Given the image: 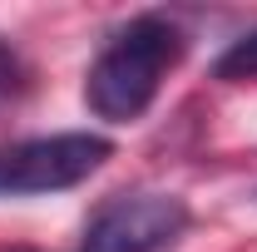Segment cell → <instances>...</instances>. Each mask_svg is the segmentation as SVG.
<instances>
[{
	"label": "cell",
	"mask_w": 257,
	"mask_h": 252,
	"mask_svg": "<svg viewBox=\"0 0 257 252\" xmlns=\"http://www.w3.org/2000/svg\"><path fill=\"white\" fill-rule=\"evenodd\" d=\"M183 55V35L163 15H139L114 35L84 79V104L109 124H134L159 99L168 69Z\"/></svg>",
	"instance_id": "cell-1"
},
{
	"label": "cell",
	"mask_w": 257,
	"mask_h": 252,
	"mask_svg": "<svg viewBox=\"0 0 257 252\" xmlns=\"http://www.w3.org/2000/svg\"><path fill=\"white\" fill-rule=\"evenodd\" d=\"M114 154L104 134H45V139H25L0 149V193H60L84 183L89 173L104 168V158Z\"/></svg>",
	"instance_id": "cell-2"
},
{
	"label": "cell",
	"mask_w": 257,
	"mask_h": 252,
	"mask_svg": "<svg viewBox=\"0 0 257 252\" xmlns=\"http://www.w3.org/2000/svg\"><path fill=\"white\" fill-rule=\"evenodd\" d=\"M188 227V208L173 193H119L99 208L79 252H163Z\"/></svg>",
	"instance_id": "cell-3"
},
{
	"label": "cell",
	"mask_w": 257,
	"mask_h": 252,
	"mask_svg": "<svg viewBox=\"0 0 257 252\" xmlns=\"http://www.w3.org/2000/svg\"><path fill=\"white\" fill-rule=\"evenodd\" d=\"M218 74L223 79H252L257 74V30L242 35V40H232V50L218 60Z\"/></svg>",
	"instance_id": "cell-4"
},
{
	"label": "cell",
	"mask_w": 257,
	"mask_h": 252,
	"mask_svg": "<svg viewBox=\"0 0 257 252\" xmlns=\"http://www.w3.org/2000/svg\"><path fill=\"white\" fill-rule=\"evenodd\" d=\"M20 89H25V64H20V55L10 45H0V109L15 104Z\"/></svg>",
	"instance_id": "cell-5"
}]
</instances>
